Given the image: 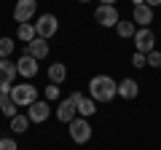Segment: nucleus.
I'll list each match as a JSON object with an SVG mask.
<instances>
[{
	"mask_svg": "<svg viewBox=\"0 0 161 150\" xmlns=\"http://www.w3.org/2000/svg\"><path fill=\"white\" fill-rule=\"evenodd\" d=\"M89 97L94 102H110L118 97V81H113L110 75H94L89 81Z\"/></svg>",
	"mask_w": 161,
	"mask_h": 150,
	"instance_id": "nucleus-1",
	"label": "nucleus"
},
{
	"mask_svg": "<svg viewBox=\"0 0 161 150\" xmlns=\"http://www.w3.org/2000/svg\"><path fill=\"white\" fill-rule=\"evenodd\" d=\"M11 102L16 104V107H30L32 102H38V86H32L30 81L24 83H16V86H11Z\"/></svg>",
	"mask_w": 161,
	"mask_h": 150,
	"instance_id": "nucleus-2",
	"label": "nucleus"
},
{
	"mask_svg": "<svg viewBox=\"0 0 161 150\" xmlns=\"http://www.w3.org/2000/svg\"><path fill=\"white\" fill-rule=\"evenodd\" d=\"M32 24H35V35L43 38V40H48V38H54L59 32V19L54 13H40L38 22H32Z\"/></svg>",
	"mask_w": 161,
	"mask_h": 150,
	"instance_id": "nucleus-3",
	"label": "nucleus"
},
{
	"mask_svg": "<svg viewBox=\"0 0 161 150\" xmlns=\"http://www.w3.org/2000/svg\"><path fill=\"white\" fill-rule=\"evenodd\" d=\"M132 40H134V51H140V54L148 56V54L156 48V32L150 27H137V32H134Z\"/></svg>",
	"mask_w": 161,
	"mask_h": 150,
	"instance_id": "nucleus-4",
	"label": "nucleus"
},
{
	"mask_svg": "<svg viewBox=\"0 0 161 150\" xmlns=\"http://www.w3.org/2000/svg\"><path fill=\"white\" fill-rule=\"evenodd\" d=\"M70 126V139H73L75 145H83V142H89L92 139V123L86 121V118H75V121H70L67 123Z\"/></svg>",
	"mask_w": 161,
	"mask_h": 150,
	"instance_id": "nucleus-5",
	"label": "nucleus"
},
{
	"mask_svg": "<svg viewBox=\"0 0 161 150\" xmlns=\"http://www.w3.org/2000/svg\"><path fill=\"white\" fill-rule=\"evenodd\" d=\"M16 64L11 59H0V91L3 94H11V86L16 81Z\"/></svg>",
	"mask_w": 161,
	"mask_h": 150,
	"instance_id": "nucleus-6",
	"label": "nucleus"
},
{
	"mask_svg": "<svg viewBox=\"0 0 161 150\" xmlns=\"http://www.w3.org/2000/svg\"><path fill=\"white\" fill-rule=\"evenodd\" d=\"M70 99H73V104H75V113H78L80 118H92L94 113H97V102H94L92 97H86V94L75 91V94H70Z\"/></svg>",
	"mask_w": 161,
	"mask_h": 150,
	"instance_id": "nucleus-7",
	"label": "nucleus"
},
{
	"mask_svg": "<svg viewBox=\"0 0 161 150\" xmlns=\"http://www.w3.org/2000/svg\"><path fill=\"white\" fill-rule=\"evenodd\" d=\"M48 115H51V102H46V99H38V102H32L27 107L30 123H43V121H48Z\"/></svg>",
	"mask_w": 161,
	"mask_h": 150,
	"instance_id": "nucleus-8",
	"label": "nucleus"
},
{
	"mask_svg": "<svg viewBox=\"0 0 161 150\" xmlns=\"http://www.w3.org/2000/svg\"><path fill=\"white\" fill-rule=\"evenodd\" d=\"M94 22L102 24V27H115V24L121 22L118 8H115V6H97V11H94Z\"/></svg>",
	"mask_w": 161,
	"mask_h": 150,
	"instance_id": "nucleus-9",
	"label": "nucleus"
},
{
	"mask_svg": "<svg viewBox=\"0 0 161 150\" xmlns=\"http://www.w3.org/2000/svg\"><path fill=\"white\" fill-rule=\"evenodd\" d=\"M35 11H38V0H16L14 19H16L19 24H24V22H30V19L35 16Z\"/></svg>",
	"mask_w": 161,
	"mask_h": 150,
	"instance_id": "nucleus-10",
	"label": "nucleus"
},
{
	"mask_svg": "<svg viewBox=\"0 0 161 150\" xmlns=\"http://www.w3.org/2000/svg\"><path fill=\"white\" fill-rule=\"evenodd\" d=\"M16 72L22 75V78H35L38 75V59H32L30 54H22V56L16 59Z\"/></svg>",
	"mask_w": 161,
	"mask_h": 150,
	"instance_id": "nucleus-11",
	"label": "nucleus"
},
{
	"mask_svg": "<svg viewBox=\"0 0 161 150\" xmlns=\"http://www.w3.org/2000/svg\"><path fill=\"white\" fill-rule=\"evenodd\" d=\"M78 118V113H75V104H73V99H59V104H57V121L59 123H70V121H75Z\"/></svg>",
	"mask_w": 161,
	"mask_h": 150,
	"instance_id": "nucleus-12",
	"label": "nucleus"
},
{
	"mask_svg": "<svg viewBox=\"0 0 161 150\" xmlns=\"http://www.w3.org/2000/svg\"><path fill=\"white\" fill-rule=\"evenodd\" d=\"M24 54H30L32 59H46L48 54H51V46H48V40H43V38H35V40H30L27 43V51Z\"/></svg>",
	"mask_w": 161,
	"mask_h": 150,
	"instance_id": "nucleus-13",
	"label": "nucleus"
},
{
	"mask_svg": "<svg viewBox=\"0 0 161 150\" xmlns=\"http://www.w3.org/2000/svg\"><path fill=\"white\" fill-rule=\"evenodd\" d=\"M137 94H140V83L134 81V78L118 81V97L121 99H137Z\"/></svg>",
	"mask_w": 161,
	"mask_h": 150,
	"instance_id": "nucleus-14",
	"label": "nucleus"
},
{
	"mask_svg": "<svg viewBox=\"0 0 161 150\" xmlns=\"http://www.w3.org/2000/svg\"><path fill=\"white\" fill-rule=\"evenodd\" d=\"M132 22L137 24V27H150V22H153V8L150 6H134Z\"/></svg>",
	"mask_w": 161,
	"mask_h": 150,
	"instance_id": "nucleus-15",
	"label": "nucleus"
},
{
	"mask_svg": "<svg viewBox=\"0 0 161 150\" xmlns=\"http://www.w3.org/2000/svg\"><path fill=\"white\" fill-rule=\"evenodd\" d=\"M64 78H67V64H62V62L48 64V81H51L54 86H62Z\"/></svg>",
	"mask_w": 161,
	"mask_h": 150,
	"instance_id": "nucleus-16",
	"label": "nucleus"
},
{
	"mask_svg": "<svg viewBox=\"0 0 161 150\" xmlns=\"http://www.w3.org/2000/svg\"><path fill=\"white\" fill-rule=\"evenodd\" d=\"M16 38L22 43H30V40H35L38 35H35V24L32 22H24V24H19V29H16Z\"/></svg>",
	"mask_w": 161,
	"mask_h": 150,
	"instance_id": "nucleus-17",
	"label": "nucleus"
},
{
	"mask_svg": "<svg viewBox=\"0 0 161 150\" xmlns=\"http://www.w3.org/2000/svg\"><path fill=\"white\" fill-rule=\"evenodd\" d=\"M27 126H30V118L27 115H19V113H16V115L11 118V131L14 134H24V131H27Z\"/></svg>",
	"mask_w": 161,
	"mask_h": 150,
	"instance_id": "nucleus-18",
	"label": "nucleus"
},
{
	"mask_svg": "<svg viewBox=\"0 0 161 150\" xmlns=\"http://www.w3.org/2000/svg\"><path fill=\"white\" fill-rule=\"evenodd\" d=\"M0 110H3V115H8V118L16 115V104H14L11 97H8V94H3V91H0Z\"/></svg>",
	"mask_w": 161,
	"mask_h": 150,
	"instance_id": "nucleus-19",
	"label": "nucleus"
},
{
	"mask_svg": "<svg viewBox=\"0 0 161 150\" xmlns=\"http://www.w3.org/2000/svg\"><path fill=\"white\" fill-rule=\"evenodd\" d=\"M14 48H16V40H14V38H0V59H8L14 54Z\"/></svg>",
	"mask_w": 161,
	"mask_h": 150,
	"instance_id": "nucleus-20",
	"label": "nucleus"
},
{
	"mask_svg": "<svg viewBox=\"0 0 161 150\" xmlns=\"http://www.w3.org/2000/svg\"><path fill=\"white\" fill-rule=\"evenodd\" d=\"M115 32H118L121 38H134L137 24H134V22H118V24H115Z\"/></svg>",
	"mask_w": 161,
	"mask_h": 150,
	"instance_id": "nucleus-21",
	"label": "nucleus"
},
{
	"mask_svg": "<svg viewBox=\"0 0 161 150\" xmlns=\"http://www.w3.org/2000/svg\"><path fill=\"white\" fill-rule=\"evenodd\" d=\"M148 67H156V70L161 67V51H156V48H153V51L148 54Z\"/></svg>",
	"mask_w": 161,
	"mask_h": 150,
	"instance_id": "nucleus-22",
	"label": "nucleus"
},
{
	"mask_svg": "<svg viewBox=\"0 0 161 150\" xmlns=\"http://www.w3.org/2000/svg\"><path fill=\"white\" fill-rule=\"evenodd\" d=\"M0 150H19V145H16L14 137H3L0 139Z\"/></svg>",
	"mask_w": 161,
	"mask_h": 150,
	"instance_id": "nucleus-23",
	"label": "nucleus"
},
{
	"mask_svg": "<svg viewBox=\"0 0 161 150\" xmlns=\"http://www.w3.org/2000/svg\"><path fill=\"white\" fill-rule=\"evenodd\" d=\"M132 64H134V67H145V64H148V56L140 54V51H134L132 54Z\"/></svg>",
	"mask_w": 161,
	"mask_h": 150,
	"instance_id": "nucleus-24",
	"label": "nucleus"
},
{
	"mask_svg": "<svg viewBox=\"0 0 161 150\" xmlns=\"http://www.w3.org/2000/svg\"><path fill=\"white\" fill-rule=\"evenodd\" d=\"M54 99H59V86H46V102H54Z\"/></svg>",
	"mask_w": 161,
	"mask_h": 150,
	"instance_id": "nucleus-25",
	"label": "nucleus"
},
{
	"mask_svg": "<svg viewBox=\"0 0 161 150\" xmlns=\"http://www.w3.org/2000/svg\"><path fill=\"white\" fill-rule=\"evenodd\" d=\"M145 6H150V8H156V6H161V0H145Z\"/></svg>",
	"mask_w": 161,
	"mask_h": 150,
	"instance_id": "nucleus-26",
	"label": "nucleus"
},
{
	"mask_svg": "<svg viewBox=\"0 0 161 150\" xmlns=\"http://www.w3.org/2000/svg\"><path fill=\"white\" fill-rule=\"evenodd\" d=\"M99 6H115V0H99Z\"/></svg>",
	"mask_w": 161,
	"mask_h": 150,
	"instance_id": "nucleus-27",
	"label": "nucleus"
},
{
	"mask_svg": "<svg viewBox=\"0 0 161 150\" xmlns=\"http://www.w3.org/2000/svg\"><path fill=\"white\" fill-rule=\"evenodd\" d=\"M132 3L134 6H145V0H132Z\"/></svg>",
	"mask_w": 161,
	"mask_h": 150,
	"instance_id": "nucleus-28",
	"label": "nucleus"
},
{
	"mask_svg": "<svg viewBox=\"0 0 161 150\" xmlns=\"http://www.w3.org/2000/svg\"><path fill=\"white\" fill-rule=\"evenodd\" d=\"M80 3H92V0H80Z\"/></svg>",
	"mask_w": 161,
	"mask_h": 150,
	"instance_id": "nucleus-29",
	"label": "nucleus"
}]
</instances>
